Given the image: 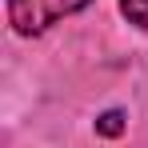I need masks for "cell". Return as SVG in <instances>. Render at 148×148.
<instances>
[{"mask_svg": "<svg viewBox=\"0 0 148 148\" xmlns=\"http://www.w3.org/2000/svg\"><path fill=\"white\" fill-rule=\"evenodd\" d=\"M84 4H88V0H8V20H12L16 32L36 36V32L52 28L56 20L80 12Z\"/></svg>", "mask_w": 148, "mask_h": 148, "instance_id": "1", "label": "cell"}, {"mask_svg": "<svg viewBox=\"0 0 148 148\" xmlns=\"http://www.w3.org/2000/svg\"><path fill=\"white\" fill-rule=\"evenodd\" d=\"M120 8H124V16H128L132 24L148 28V0H120Z\"/></svg>", "mask_w": 148, "mask_h": 148, "instance_id": "2", "label": "cell"}, {"mask_svg": "<svg viewBox=\"0 0 148 148\" xmlns=\"http://www.w3.org/2000/svg\"><path fill=\"white\" fill-rule=\"evenodd\" d=\"M116 120H120V116H116V112H108V116H104V132H116Z\"/></svg>", "mask_w": 148, "mask_h": 148, "instance_id": "3", "label": "cell"}]
</instances>
